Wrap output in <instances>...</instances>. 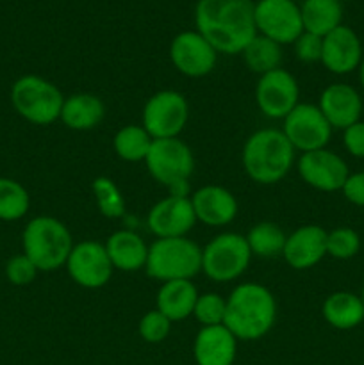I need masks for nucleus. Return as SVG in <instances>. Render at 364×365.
<instances>
[{
	"instance_id": "1",
	"label": "nucleus",
	"mask_w": 364,
	"mask_h": 365,
	"mask_svg": "<svg viewBox=\"0 0 364 365\" xmlns=\"http://www.w3.org/2000/svg\"><path fill=\"white\" fill-rule=\"evenodd\" d=\"M253 0H198L196 31L218 53L236 56L257 36Z\"/></svg>"
},
{
	"instance_id": "2",
	"label": "nucleus",
	"mask_w": 364,
	"mask_h": 365,
	"mask_svg": "<svg viewBox=\"0 0 364 365\" xmlns=\"http://www.w3.org/2000/svg\"><path fill=\"white\" fill-rule=\"evenodd\" d=\"M277 321V299L273 292L257 282H245L227 296L223 324L238 341H257Z\"/></svg>"
},
{
	"instance_id": "3",
	"label": "nucleus",
	"mask_w": 364,
	"mask_h": 365,
	"mask_svg": "<svg viewBox=\"0 0 364 365\" xmlns=\"http://www.w3.org/2000/svg\"><path fill=\"white\" fill-rule=\"evenodd\" d=\"M243 170L250 180L271 185L288 177L295 164V148L278 128H263L245 141Z\"/></svg>"
},
{
	"instance_id": "4",
	"label": "nucleus",
	"mask_w": 364,
	"mask_h": 365,
	"mask_svg": "<svg viewBox=\"0 0 364 365\" xmlns=\"http://www.w3.org/2000/svg\"><path fill=\"white\" fill-rule=\"evenodd\" d=\"M21 248L38 271L50 273L66 266L74 248V237L66 225L57 217L36 216L21 232Z\"/></svg>"
},
{
	"instance_id": "5",
	"label": "nucleus",
	"mask_w": 364,
	"mask_h": 365,
	"mask_svg": "<svg viewBox=\"0 0 364 365\" xmlns=\"http://www.w3.org/2000/svg\"><path fill=\"white\" fill-rule=\"evenodd\" d=\"M145 273L163 284L193 280L202 273V248L188 237L156 239L148 246Z\"/></svg>"
},
{
	"instance_id": "6",
	"label": "nucleus",
	"mask_w": 364,
	"mask_h": 365,
	"mask_svg": "<svg viewBox=\"0 0 364 365\" xmlns=\"http://www.w3.org/2000/svg\"><path fill=\"white\" fill-rule=\"evenodd\" d=\"M145 166L150 177L168 189V195L189 196L195 155L182 139H153Z\"/></svg>"
},
{
	"instance_id": "7",
	"label": "nucleus",
	"mask_w": 364,
	"mask_h": 365,
	"mask_svg": "<svg viewBox=\"0 0 364 365\" xmlns=\"http://www.w3.org/2000/svg\"><path fill=\"white\" fill-rule=\"evenodd\" d=\"M11 103L25 121L46 127L61 118L64 96L54 82L39 75H24L11 86Z\"/></svg>"
},
{
	"instance_id": "8",
	"label": "nucleus",
	"mask_w": 364,
	"mask_h": 365,
	"mask_svg": "<svg viewBox=\"0 0 364 365\" xmlns=\"http://www.w3.org/2000/svg\"><path fill=\"white\" fill-rule=\"evenodd\" d=\"M252 252L246 237L236 232H223L202 248V273L213 282H232L250 266Z\"/></svg>"
},
{
	"instance_id": "9",
	"label": "nucleus",
	"mask_w": 364,
	"mask_h": 365,
	"mask_svg": "<svg viewBox=\"0 0 364 365\" xmlns=\"http://www.w3.org/2000/svg\"><path fill=\"white\" fill-rule=\"evenodd\" d=\"M189 120V103L175 89L157 91L143 107L141 125L152 139L178 138Z\"/></svg>"
},
{
	"instance_id": "10",
	"label": "nucleus",
	"mask_w": 364,
	"mask_h": 365,
	"mask_svg": "<svg viewBox=\"0 0 364 365\" xmlns=\"http://www.w3.org/2000/svg\"><path fill=\"white\" fill-rule=\"evenodd\" d=\"M282 121V134L288 138L295 152L298 150L302 153L327 148L334 130L314 103L300 102Z\"/></svg>"
},
{
	"instance_id": "11",
	"label": "nucleus",
	"mask_w": 364,
	"mask_h": 365,
	"mask_svg": "<svg viewBox=\"0 0 364 365\" xmlns=\"http://www.w3.org/2000/svg\"><path fill=\"white\" fill-rule=\"evenodd\" d=\"M253 20L257 34L278 45H293L303 32L302 13L295 0H257Z\"/></svg>"
},
{
	"instance_id": "12",
	"label": "nucleus",
	"mask_w": 364,
	"mask_h": 365,
	"mask_svg": "<svg viewBox=\"0 0 364 365\" xmlns=\"http://www.w3.org/2000/svg\"><path fill=\"white\" fill-rule=\"evenodd\" d=\"M256 103L270 120H284L300 103V86L295 75L284 68L261 75L256 86Z\"/></svg>"
},
{
	"instance_id": "13",
	"label": "nucleus",
	"mask_w": 364,
	"mask_h": 365,
	"mask_svg": "<svg viewBox=\"0 0 364 365\" xmlns=\"http://www.w3.org/2000/svg\"><path fill=\"white\" fill-rule=\"evenodd\" d=\"M64 267L68 269L71 280L84 289L103 287L109 284L114 271L106 246L93 239L74 245Z\"/></svg>"
},
{
	"instance_id": "14",
	"label": "nucleus",
	"mask_w": 364,
	"mask_h": 365,
	"mask_svg": "<svg viewBox=\"0 0 364 365\" xmlns=\"http://www.w3.org/2000/svg\"><path fill=\"white\" fill-rule=\"evenodd\" d=\"M170 59L178 73L189 78H200L214 70L218 52L198 31H184L171 39Z\"/></svg>"
},
{
	"instance_id": "15",
	"label": "nucleus",
	"mask_w": 364,
	"mask_h": 365,
	"mask_svg": "<svg viewBox=\"0 0 364 365\" xmlns=\"http://www.w3.org/2000/svg\"><path fill=\"white\" fill-rule=\"evenodd\" d=\"M296 170L309 187L321 192L341 191L350 175L345 160L327 148L302 153L296 160Z\"/></svg>"
},
{
	"instance_id": "16",
	"label": "nucleus",
	"mask_w": 364,
	"mask_h": 365,
	"mask_svg": "<svg viewBox=\"0 0 364 365\" xmlns=\"http://www.w3.org/2000/svg\"><path fill=\"white\" fill-rule=\"evenodd\" d=\"M195 223L196 216L189 196L168 195L153 203L146 216V227L156 239L188 237Z\"/></svg>"
},
{
	"instance_id": "17",
	"label": "nucleus",
	"mask_w": 364,
	"mask_h": 365,
	"mask_svg": "<svg viewBox=\"0 0 364 365\" xmlns=\"http://www.w3.org/2000/svg\"><path fill=\"white\" fill-rule=\"evenodd\" d=\"M327 255V230L320 225H303L285 237V264L296 271L310 269Z\"/></svg>"
},
{
	"instance_id": "18",
	"label": "nucleus",
	"mask_w": 364,
	"mask_h": 365,
	"mask_svg": "<svg viewBox=\"0 0 364 365\" xmlns=\"http://www.w3.org/2000/svg\"><path fill=\"white\" fill-rule=\"evenodd\" d=\"M360 61H363V45L353 29L339 25L323 38L321 64L330 73H352L360 66Z\"/></svg>"
},
{
	"instance_id": "19",
	"label": "nucleus",
	"mask_w": 364,
	"mask_h": 365,
	"mask_svg": "<svg viewBox=\"0 0 364 365\" xmlns=\"http://www.w3.org/2000/svg\"><path fill=\"white\" fill-rule=\"evenodd\" d=\"M196 221L207 227H227L238 216V200L228 189L209 184L196 189L191 196Z\"/></svg>"
},
{
	"instance_id": "20",
	"label": "nucleus",
	"mask_w": 364,
	"mask_h": 365,
	"mask_svg": "<svg viewBox=\"0 0 364 365\" xmlns=\"http://www.w3.org/2000/svg\"><path fill=\"white\" fill-rule=\"evenodd\" d=\"M318 107L332 128H348L363 113L360 95L348 84H330L321 91Z\"/></svg>"
},
{
	"instance_id": "21",
	"label": "nucleus",
	"mask_w": 364,
	"mask_h": 365,
	"mask_svg": "<svg viewBox=\"0 0 364 365\" xmlns=\"http://www.w3.org/2000/svg\"><path fill=\"white\" fill-rule=\"evenodd\" d=\"M238 355V339L225 324L202 327L193 342L196 365H232Z\"/></svg>"
},
{
	"instance_id": "22",
	"label": "nucleus",
	"mask_w": 364,
	"mask_h": 365,
	"mask_svg": "<svg viewBox=\"0 0 364 365\" xmlns=\"http://www.w3.org/2000/svg\"><path fill=\"white\" fill-rule=\"evenodd\" d=\"M103 246H106V252L114 269L125 271V273H136L139 269H145L148 246L136 232H114L107 237Z\"/></svg>"
},
{
	"instance_id": "23",
	"label": "nucleus",
	"mask_w": 364,
	"mask_h": 365,
	"mask_svg": "<svg viewBox=\"0 0 364 365\" xmlns=\"http://www.w3.org/2000/svg\"><path fill=\"white\" fill-rule=\"evenodd\" d=\"M103 116H106V106L100 96L93 93H75L64 98L59 120L70 130L86 132L98 127Z\"/></svg>"
},
{
	"instance_id": "24",
	"label": "nucleus",
	"mask_w": 364,
	"mask_h": 365,
	"mask_svg": "<svg viewBox=\"0 0 364 365\" xmlns=\"http://www.w3.org/2000/svg\"><path fill=\"white\" fill-rule=\"evenodd\" d=\"M198 291L191 280L164 282L156 296V305L161 314L168 317L171 323L184 321L193 316Z\"/></svg>"
},
{
	"instance_id": "25",
	"label": "nucleus",
	"mask_w": 364,
	"mask_h": 365,
	"mask_svg": "<svg viewBox=\"0 0 364 365\" xmlns=\"http://www.w3.org/2000/svg\"><path fill=\"white\" fill-rule=\"evenodd\" d=\"M321 314L335 330H353L364 321L363 298L346 291L332 292L323 302Z\"/></svg>"
},
{
	"instance_id": "26",
	"label": "nucleus",
	"mask_w": 364,
	"mask_h": 365,
	"mask_svg": "<svg viewBox=\"0 0 364 365\" xmlns=\"http://www.w3.org/2000/svg\"><path fill=\"white\" fill-rule=\"evenodd\" d=\"M303 31L325 38L343 25V6L339 0H303L300 4Z\"/></svg>"
},
{
	"instance_id": "27",
	"label": "nucleus",
	"mask_w": 364,
	"mask_h": 365,
	"mask_svg": "<svg viewBox=\"0 0 364 365\" xmlns=\"http://www.w3.org/2000/svg\"><path fill=\"white\" fill-rule=\"evenodd\" d=\"M246 68L252 73L261 75L282 68V45L266 36L257 34L241 52Z\"/></svg>"
},
{
	"instance_id": "28",
	"label": "nucleus",
	"mask_w": 364,
	"mask_h": 365,
	"mask_svg": "<svg viewBox=\"0 0 364 365\" xmlns=\"http://www.w3.org/2000/svg\"><path fill=\"white\" fill-rule=\"evenodd\" d=\"M153 139L143 125H125L114 134L113 148L125 163H145Z\"/></svg>"
},
{
	"instance_id": "29",
	"label": "nucleus",
	"mask_w": 364,
	"mask_h": 365,
	"mask_svg": "<svg viewBox=\"0 0 364 365\" xmlns=\"http://www.w3.org/2000/svg\"><path fill=\"white\" fill-rule=\"evenodd\" d=\"M248 248L252 252V257H259V259H273V257L282 255L284 250L285 237L280 227L271 221H261V223L253 225L245 235Z\"/></svg>"
},
{
	"instance_id": "30",
	"label": "nucleus",
	"mask_w": 364,
	"mask_h": 365,
	"mask_svg": "<svg viewBox=\"0 0 364 365\" xmlns=\"http://www.w3.org/2000/svg\"><path fill=\"white\" fill-rule=\"evenodd\" d=\"M31 209L29 191L14 178L0 177V221H18Z\"/></svg>"
},
{
	"instance_id": "31",
	"label": "nucleus",
	"mask_w": 364,
	"mask_h": 365,
	"mask_svg": "<svg viewBox=\"0 0 364 365\" xmlns=\"http://www.w3.org/2000/svg\"><path fill=\"white\" fill-rule=\"evenodd\" d=\"M100 214L107 220H118L125 214V200L118 185L107 177H96L91 184Z\"/></svg>"
},
{
	"instance_id": "32",
	"label": "nucleus",
	"mask_w": 364,
	"mask_h": 365,
	"mask_svg": "<svg viewBox=\"0 0 364 365\" xmlns=\"http://www.w3.org/2000/svg\"><path fill=\"white\" fill-rule=\"evenodd\" d=\"M225 310H227V298L218 292H206L196 298L193 317L202 327H216V324H223Z\"/></svg>"
},
{
	"instance_id": "33",
	"label": "nucleus",
	"mask_w": 364,
	"mask_h": 365,
	"mask_svg": "<svg viewBox=\"0 0 364 365\" xmlns=\"http://www.w3.org/2000/svg\"><path fill=\"white\" fill-rule=\"evenodd\" d=\"M360 237L348 227H339L327 232V255L338 260H348L359 253Z\"/></svg>"
},
{
	"instance_id": "34",
	"label": "nucleus",
	"mask_w": 364,
	"mask_h": 365,
	"mask_svg": "<svg viewBox=\"0 0 364 365\" xmlns=\"http://www.w3.org/2000/svg\"><path fill=\"white\" fill-rule=\"evenodd\" d=\"M139 335L148 344H159L170 335L171 321L159 310H148L145 316L139 319Z\"/></svg>"
},
{
	"instance_id": "35",
	"label": "nucleus",
	"mask_w": 364,
	"mask_h": 365,
	"mask_svg": "<svg viewBox=\"0 0 364 365\" xmlns=\"http://www.w3.org/2000/svg\"><path fill=\"white\" fill-rule=\"evenodd\" d=\"M38 267L24 253H18V255L11 257L6 262V267H4V274H6L7 282L11 285H14V287L31 285L36 280V277H38Z\"/></svg>"
},
{
	"instance_id": "36",
	"label": "nucleus",
	"mask_w": 364,
	"mask_h": 365,
	"mask_svg": "<svg viewBox=\"0 0 364 365\" xmlns=\"http://www.w3.org/2000/svg\"><path fill=\"white\" fill-rule=\"evenodd\" d=\"M293 48H295V56L298 57L302 63H321V52H323V38L316 34H310V32L303 31L302 34L296 38V41L293 43Z\"/></svg>"
},
{
	"instance_id": "37",
	"label": "nucleus",
	"mask_w": 364,
	"mask_h": 365,
	"mask_svg": "<svg viewBox=\"0 0 364 365\" xmlns=\"http://www.w3.org/2000/svg\"><path fill=\"white\" fill-rule=\"evenodd\" d=\"M343 143L350 155L357 159H364V121L350 125L348 128L343 130Z\"/></svg>"
},
{
	"instance_id": "38",
	"label": "nucleus",
	"mask_w": 364,
	"mask_h": 365,
	"mask_svg": "<svg viewBox=\"0 0 364 365\" xmlns=\"http://www.w3.org/2000/svg\"><path fill=\"white\" fill-rule=\"evenodd\" d=\"M341 191L350 203L357 207H364V171L350 173Z\"/></svg>"
},
{
	"instance_id": "39",
	"label": "nucleus",
	"mask_w": 364,
	"mask_h": 365,
	"mask_svg": "<svg viewBox=\"0 0 364 365\" xmlns=\"http://www.w3.org/2000/svg\"><path fill=\"white\" fill-rule=\"evenodd\" d=\"M359 81H360V86H363V89H364V57H363V61H360V66H359Z\"/></svg>"
},
{
	"instance_id": "40",
	"label": "nucleus",
	"mask_w": 364,
	"mask_h": 365,
	"mask_svg": "<svg viewBox=\"0 0 364 365\" xmlns=\"http://www.w3.org/2000/svg\"><path fill=\"white\" fill-rule=\"evenodd\" d=\"M360 298H363V303H364V285H363V292H360Z\"/></svg>"
},
{
	"instance_id": "41",
	"label": "nucleus",
	"mask_w": 364,
	"mask_h": 365,
	"mask_svg": "<svg viewBox=\"0 0 364 365\" xmlns=\"http://www.w3.org/2000/svg\"><path fill=\"white\" fill-rule=\"evenodd\" d=\"M339 2H341V4H343V2H350V0H339Z\"/></svg>"
},
{
	"instance_id": "42",
	"label": "nucleus",
	"mask_w": 364,
	"mask_h": 365,
	"mask_svg": "<svg viewBox=\"0 0 364 365\" xmlns=\"http://www.w3.org/2000/svg\"><path fill=\"white\" fill-rule=\"evenodd\" d=\"M295 2H296V0H295ZM302 2H303V0H302Z\"/></svg>"
}]
</instances>
